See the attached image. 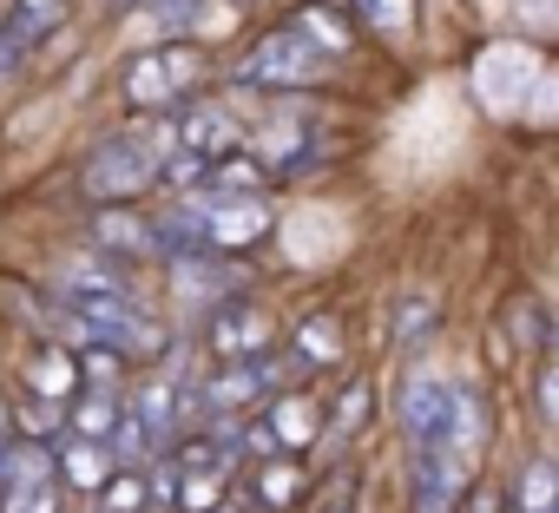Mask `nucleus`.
Segmentation results:
<instances>
[{
  "instance_id": "f257e3e1",
  "label": "nucleus",
  "mask_w": 559,
  "mask_h": 513,
  "mask_svg": "<svg viewBox=\"0 0 559 513\" xmlns=\"http://www.w3.org/2000/svg\"><path fill=\"white\" fill-rule=\"evenodd\" d=\"M152 184H158V145H152V139H132V132L99 139V145L86 152V165H80V191H86L93 204H106V211L132 204V198L152 191Z\"/></svg>"
},
{
  "instance_id": "f03ea898",
  "label": "nucleus",
  "mask_w": 559,
  "mask_h": 513,
  "mask_svg": "<svg viewBox=\"0 0 559 513\" xmlns=\"http://www.w3.org/2000/svg\"><path fill=\"white\" fill-rule=\"evenodd\" d=\"M323 73H330V53H317L297 27L263 34V40L230 67V80H237V86H257V93H297V86H317Z\"/></svg>"
},
{
  "instance_id": "7ed1b4c3",
  "label": "nucleus",
  "mask_w": 559,
  "mask_h": 513,
  "mask_svg": "<svg viewBox=\"0 0 559 513\" xmlns=\"http://www.w3.org/2000/svg\"><path fill=\"white\" fill-rule=\"evenodd\" d=\"M191 86H198V47H185V40H165V47H152L126 67V99L132 106H171Z\"/></svg>"
},
{
  "instance_id": "20e7f679",
  "label": "nucleus",
  "mask_w": 559,
  "mask_h": 513,
  "mask_svg": "<svg viewBox=\"0 0 559 513\" xmlns=\"http://www.w3.org/2000/svg\"><path fill=\"white\" fill-rule=\"evenodd\" d=\"M402 428H408L415 454L448 448V441H454V382H441V375H408V382H402Z\"/></svg>"
},
{
  "instance_id": "39448f33",
  "label": "nucleus",
  "mask_w": 559,
  "mask_h": 513,
  "mask_svg": "<svg viewBox=\"0 0 559 513\" xmlns=\"http://www.w3.org/2000/svg\"><path fill=\"white\" fill-rule=\"evenodd\" d=\"M467 480H474V461H461L454 448L415 454V513H461Z\"/></svg>"
},
{
  "instance_id": "423d86ee",
  "label": "nucleus",
  "mask_w": 559,
  "mask_h": 513,
  "mask_svg": "<svg viewBox=\"0 0 559 513\" xmlns=\"http://www.w3.org/2000/svg\"><path fill=\"white\" fill-rule=\"evenodd\" d=\"M211 349H217L224 362H250V356H263V349H270V317H263V303L224 297V303L211 310Z\"/></svg>"
},
{
  "instance_id": "0eeeda50",
  "label": "nucleus",
  "mask_w": 559,
  "mask_h": 513,
  "mask_svg": "<svg viewBox=\"0 0 559 513\" xmlns=\"http://www.w3.org/2000/svg\"><path fill=\"white\" fill-rule=\"evenodd\" d=\"M317 152H323V132H317V119H310V112H304V119H276V126L257 139V158H263V171H270V178L310 171V165H317Z\"/></svg>"
},
{
  "instance_id": "6e6552de",
  "label": "nucleus",
  "mask_w": 559,
  "mask_h": 513,
  "mask_svg": "<svg viewBox=\"0 0 559 513\" xmlns=\"http://www.w3.org/2000/svg\"><path fill=\"white\" fill-rule=\"evenodd\" d=\"M93 243L106 256H165V237H158V217H139V211H99L93 217Z\"/></svg>"
},
{
  "instance_id": "1a4fd4ad",
  "label": "nucleus",
  "mask_w": 559,
  "mask_h": 513,
  "mask_svg": "<svg viewBox=\"0 0 559 513\" xmlns=\"http://www.w3.org/2000/svg\"><path fill=\"white\" fill-rule=\"evenodd\" d=\"M276 389V362L270 356H250V362H224V375L204 389V408L211 415H237L243 402H263Z\"/></svg>"
},
{
  "instance_id": "9d476101",
  "label": "nucleus",
  "mask_w": 559,
  "mask_h": 513,
  "mask_svg": "<svg viewBox=\"0 0 559 513\" xmlns=\"http://www.w3.org/2000/svg\"><path fill=\"white\" fill-rule=\"evenodd\" d=\"M27 389H34L40 402H67V395L80 389V356L60 349V343H40V349L27 356Z\"/></svg>"
},
{
  "instance_id": "9b49d317",
  "label": "nucleus",
  "mask_w": 559,
  "mask_h": 513,
  "mask_svg": "<svg viewBox=\"0 0 559 513\" xmlns=\"http://www.w3.org/2000/svg\"><path fill=\"white\" fill-rule=\"evenodd\" d=\"M263 428H270V441L284 448V454H304V448L323 434V408H317L310 395H290V402H276V415H270Z\"/></svg>"
},
{
  "instance_id": "f8f14e48",
  "label": "nucleus",
  "mask_w": 559,
  "mask_h": 513,
  "mask_svg": "<svg viewBox=\"0 0 559 513\" xmlns=\"http://www.w3.org/2000/svg\"><path fill=\"white\" fill-rule=\"evenodd\" d=\"M53 467H60L67 487H106V480H112L106 448H99V441H80V434H67V441L53 448Z\"/></svg>"
},
{
  "instance_id": "ddd939ff",
  "label": "nucleus",
  "mask_w": 559,
  "mask_h": 513,
  "mask_svg": "<svg viewBox=\"0 0 559 513\" xmlns=\"http://www.w3.org/2000/svg\"><path fill=\"white\" fill-rule=\"evenodd\" d=\"M304 487H310V480H304V467H297L290 454H270V461L257 467V500H263L270 513H290V506L304 500Z\"/></svg>"
},
{
  "instance_id": "4468645a",
  "label": "nucleus",
  "mask_w": 559,
  "mask_h": 513,
  "mask_svg": "<svg viewBox=\"0 0 559 513\" xmlns=\"http://www.w3.org/2000/svg\"><path fill=\"white\" fill-rule=\"evenodd\" d=\"M67 421H73V434H80V441L112 448V434H119V421H126V415H119V402H112V395H99V389H93V395H80V402H73V415H67Z\"/></svg>"
},
{
  "instance_id": "2eb2a0df",
  "label": "nucleus",
  "mask_w": 559,
  "mask_h": 513,
  "mask_svg": "<svg viewBox=\"0 0 559 513\" xmlns=\"http://www.w3.org/2000/svg\"><path fill=\"white\" fill-rule=\"evenodd\" d=\"M513 513H559V461H526L513 487Z\"/></svg>"
},
{
  "instance_id": "dca6fc26",
  "label": "nucleus",
  "mask_w": 559,
  "mask_h": 513,
  "mask_svg": "<svg viewBox=\"0 0 559 513\" xmlns=\"http://www.w3.org/2000/svg\"><path fill=\"white\" fill-rule=\"evenodd\" d=\"M290 27H297V34H304V40H310L317 53H330V60H336V53H349V27H343V21H336L330 8H304V14H297Z\"/></svg>"
},
{
  "instance_id": "f3484780",
  "label": "nucleus",
  "mask_w": 559,
  "mask_h": 513,
  "mask_svg": "<svg viewBox=\"0 0 559 513\" xmlns=\"http://www.w3.org/2000/svg\"><path fill=\"white\" fill-rule=\"evenodd\" d=\"M343 356V336H336V323L330 317H310L304 330H297V362L304 369H330Z\"/></svg>"
},
{
  "instance_id": "a211bd4d",
  "label": "nucleus",
  "mask_w": 559,
  "mask_h": 513,
  "mask_svg": "<svg viewBox=\"0 0 559 513\" xmlns=\"http://www.w3.org/2000/svg\"><path fill=\"white\" fill-rule=\"evenodd\" d=\"M132 415L152 428V441L171 434V421H178V389H171V382H139V408H132Z\"/></svg>"
},
{
  "instance_id": "6ab92c4d",
  "label": "nucleus",
  "mask_w": 559,
  "mask_h": 513,
  "mask_svg": "<svg viewBox=\"0 0 559 513\" xmlns=\"http://www.w3.org/2000/svg\"><path fill=\"white\" fill-rule=\"evenodd\" d=\"M73 356H80V382H93L99 395H112V389H119V375H126V356H119V349L86 343V349H73Z\"/></svg>"
},
{
  "instance_id": "aec40b11",
  "label": "nucleus",
  "mask_w": 559,
  "mask_h": 513,
  "mask_svg": "<svg viewBox=\"0 0 559 513\" xmlns=\"http://www.w3.org/2000/svg\"><path fill=\"white\" fill-rule=\"evenodd\" d=\"M362 421H369V382H349L330 408V434H356Z\"/></svg>"
},
{
  "instance_id": "412c9836",
  "label": "nucleus",
  "mask_w": 559,
  "mask_h": 513,
  "mask_svg": "<svg viewBox=\"0 0 559 513\" xmlns=\"http://www.w3.org/2000/svg\"><path fill=\"white\" fill-rule=\"evenodd\" d=\"M178 506H185V513H217V506H224V474H185Z\"/></svg>"
},
{
  "instance_id": "4be33fe9",
  "label": "nucleus",
  "mask_w": 559,
  "mask_h": 513,
  "mask_svg": "<svg viewBox=\"0 0 559 513\" xmlns=\"http://www.w3.org/2000/svg\"><path fill=\"white\" fill-rule=\"evenodd\" d=\"M435 323V297H402L395 303V343H421Z\"/></svg>"
},
{
  "instance_id": "5701e85b",
  "label": "nucleus",
  "mask_w": 559,
  "mask_h": 513,
  "mask_svg": "<svg viewBox=\"0 0 559 513\" xmlns=\"http://www.w3.org/2000/svg\"><path fill=\"white\" fill-rule=\"evenodd\" d=\"M152 500V487L139 480V474H112L106 480V500H99V513H139Z\"/></svg>"
},
{
  "instance_id": "b1692460",
  "label": "nucleus",
  "mask_w": 559,
  "mask_h": 513,
  "mask_svg": "<svg viewBox=\"0 0 559 513\" xmlns=\"http://www.w3.org/2000/svg\"><path fill=\"white\" fill-rule=\"evenodd\" d=\"M533 395H539V415H546V421L559 428V356H552V362L539 369V382H533Z\"/></svg>"
},
{
  "instance_id": "393cba45",
  "label": "nucleus",
  "mask_w": 559,
  "mask_h": 513,
  "mask_svg": "<svg viewBox=\"0 0 559 513\" xmlns=\"http://www.w3.org/2000/svg\"><path fill=\"white\" fill-rule=\"evenodd\" d=\"M362 14H369L376 27H402V21H408V0H362Z\"/></svg>"
},
{
  "instance_id": "a878e982",
  "label": "nucleus",
  "mask_w": 559,
  "mask_h": 513,
  "mask_svg": "<svg viewBox=\"0 0 559 513\" xmlns=\"http://www.w3.org/2000/svg\"><path fill=\"white\" fill-rule=\"evenodd\" d=\"M14 14H27V21H40V27H53V21L67 14V0H14Z\"/></svg>"
},
{
  "instance_id": "bb28decb",
  "label": "nucleus",
  "mask_w": 559,
  "mask_h": 513,
  "mask_svg": "<svg viewBox=\"0 0 559 513\" xmlns=\"http://www.w3.org/2000/svg\"><path fill=\"white\" fill-rule=\"evenodd\" d=\"M112 8H158V0H112Z\"/></svg>"
},
{
  "instance_id": "cd10ccee",
  "label": "nucleus",
  "mask_w": 559,
  "mask_h": 513,
  "mask_svg": "<svg viewBox=\"0 0 559 513\" xmlns=\"http://www.w3.org/2000/svg\"><path fill=\"white\" fill-rule=\"evenodd\" d=\"M217 513H237V506H217Z\"/></svg>"
}]
</instances>
